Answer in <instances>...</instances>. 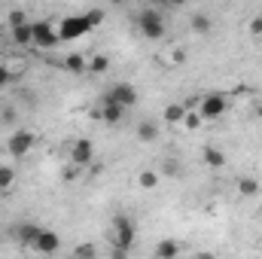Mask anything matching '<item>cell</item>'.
Masks as SVG:
<instances>
[{
  "mask_svg": "<svg viewBox=\"0 0 262 259\" xmlns=\"http://www.w3.org/2000/svg\"><path fill=\"white\" fill-rule=\"evenodd\" d=\"M104 21V9H89V12H79V15H67L58 21V40L70 43V40H79L85 37L95 25Z\"/></svg>",
  "mask_w": 262,
  "mask_h": 259,
  "instance_id": "6da1fadb",
  "label": "cell"
},
{
  "mask_svg": "<svg viewBox=\"0 0 262 259\" xmlns=\"http://www.w3.org/2000/svg\"><path fill=\"white\" fill-rule=\"evenodd\" d=\"M134 25H137V31H140L146 40H162V37H165V15H162L156 6L140 9L137 18H134Z\"/></svg>",
  "mask_w": 262,
  "mask_h": 259,
  "instance_id": "7a4b0ae2",
  "label": "cell"
},
{
  "mask_svg": "<svg viewBox=\"0 0 262 259\" xmlns=\"http://www.w3.org/2000/svg\"><path fill=\"white\" fill-rule=\"evenodd\" d=\"M113 229H116L113 247H122V250L131 253V247H134V241H137V226H134V220H131L128 213H116V217H113Z\"/></svg>",
  "mask_w": 262,
  "mask_h": 259,
  "instance_id": "3957f363",
  "label": "cell"
},
{
  "mask_svg": "<svg viewBox=\"0 0 262 259\" xmlns=\"http://www.w3.org/2000/svg\"><path fill=\"white\" fill-rule=\"evenodd\" d=\"M226 110H229V95L213 92V95H204V98L198 101V116H201V122H204V119H220Z\"/></svg>",
  "mask_w": 262,
  "mask_h": 259,
  "instance_id": "277c9868",
  "label": "cell"
},
{
  "mask_svg": "<svg viewBox=\"0 0 262 259\" xmlns=\"http://www.w3.org/2000/svg\"><path fill=\"white\" fill-rule=\"evenodd\" d=\"M37 143V137H34V131L28 128H18L9 134V140H6V149H9V156L12 159H21V156H28L31 153V146Z\"/></svg>",
  "mask_w": 262,
  "mask_h": 259,
  "instance_id": "5b68a950",
  "label": "cell"
},
{
  "mask_svg": "<svg viewBox=\"0 0 262 259\" xmlns=\"http://www.w3.org/2000/svg\"><path fill=\"white\" fill-rule=\"evenodd\" d=\"M55 21H49V18H40V21H34V46L37 49H49V46H58L61 40H58V31L52 28Z\"/></svg>",
  "mask_w": 262,
  "mask_h": 259,
  "instance_id": "8992f818",
  "label": "cell"
},
{
  "mask_svg": "<svg viewBox=\"0 0 262 259\" xmlns=\"http://www.w3.org/2000/svg\"><path fill=\"white\" fill-rule=\"evenodd\" d=\"M104 101H113V104H119V107H134L137 104V89L131 85V82H116L113 89H107L104 92Z\"/></svg>",
  "mask_w": 262,
  "mask_h": 259,
  "instance_id": "52a82bcc",
  "label": "cell"
},
{
  "mask_svg": "<svg viewBox=\"0 0 262 259\" xmlns=\"http://www.w3.org/2000/svg\"><path fill=\"white\" fill-rule=\"evenodd\" d=\"M92 159H95V143H92L89 137H79V140L73 143V149H70V162H73V168H89Z\"/></svg>",
  "mask_w": 262,
  "mask_h": 259,
  "instance_id": "ba28073f",
  "label": "cell"
},
{
  "mask_svg": "<svg viewBox=\"0 0 262 259\" xmlns=\"http://www.w3.org/2000/svg\"><path fill=\"white\" fill-rule=\"evenodd\" d=\"M40 232H43V226H37V223H18V226L12 229V235H15V241H18L21 247H34L37 238H40Z\"/></svg>",
  "mask_w": 262,
  "mask_h": 259,
  "instance_id": "9c48e42d",
  "label": "cell"
},
{
  "mask_svg": "<svg viewBox=\"0 0 262 259\" xmlns=\"http://www.w3.org/2000/svg\"><path fill=\"white\" fill-rule=\"evenodd\" d=\"M58 247H61V238H58V232H52V229H43L40 238H37V244H34V250L43 253V256L58 253Z\"/></svg>",
  "mask_w": 262,
  "mask_h": 259,
  "instance_id": "30bf717a",
  "label": "cell"
},
{
  "mask_svg": "<svg viewBox=\"0 0 262 259\" xmlns=\"http://www.w3.org/2000/svg\"><path fill=\"white\" fill-rule=\"evenodd\" d=\"M201 159H204V165H207V168H213V171L226 168V156H223V149H220V146H204Z\"/></svg>",
  "mask_w": 262,
  "mask_h": 259,
  "instance_id": "8fae6325",
  "label": "cell"
},
{
  "mask_svg": "<svg viewBox=\"0 0 262 259\" xmlns=\"http://www.w3.org/2000/svg\"><path fill=\"white\" fill-rule=\"evenodd\" d=\"M177 256H180V241L165 238V241L156 244V259H177Z\"/></svg>",
  "mask_w": 262,
  "mask_h": 259,
  "instance_id": "7c38bea8",
  "label": "cell"
},
{
  "mask_svg": "<svg viewBox=\"0 0 262 259\" xmlns=\"http://www.w3.org/2000/svg\"><path fill=\"white\" fill-rule=\"evenodd\" d=\"M12 43H15V46H31V43H34V21L12 28Z\"/></svg>",
  "mask_w": 262,
  "mask_h": 259,
  "instance_id": "4fadbf2b",
  "label": "cell"
},
{
  "mask_svg": "<svg viewBox=\"0 0 262 259\" xmlns=\"http://www.w3.org/2000/svg\"><path fill=\"white\" fill-rule=\"evenodd\" d=\"M122 113H125V107H119V104H113V101H104L101 116H104L107 125H119V122H122Z\"/></svg>",
  "mask_w": 262,
  "mask_h": 259,
  "instance_id": "5bb4252c",
  "label": "cell"
},
{
  "mask_svg": "<svg viewBox=\"0 0 262 259\" xmlns=\"http://www.w3.org/2000/svg\"><path fill=\"white\" fill-rule=\"evenodd\" d=\"M186 113H189V110H186L180 101H177V104H168V107H165V122H168V125H183Z\"/></svg>",
  "mask_w": 262,
  "mask_h": 259,
  "instance_id": "9a60e30c",
  "label": "cell"
},
{
  "mask_svg": "<svg viewBox=\"0 0 262 259\" xmlns=\"http://www.w3.org/2000/svg\"><path fill=\"white\" fill-rule=\"evenodd\" d=\"M64 67L70 73H76V76H82V73H89V61L82 58V52H70L64 58Z\"/></svg>",
  "mask_w": 262,
  "mask_h": 259,
  "instance_id": "2e32d148",
  "label": "cell"
},
{
  "mask_svg": "<svg viewBox=\"0 0 262 259\" xmlns=\"http://www.w3.org/2000/svg\"><path fill=\"white\" fill-rule=\"evenodd\" d=\"M137 137H140L143 143H152V140H159V125H156L152 119H143V122L137 125Z\"/></svg>",
  "mask_w": 262,
  "mask_h": 259,
  "instance_id": "e0dca14e",
  "label": "cell"
},
{
  "mask_svg": "<svg viewBox=\"0 0 262 259\" xmlns=\"http://www.w3.org/2000/svg\"><path fill=\"white\" fill-rule=\"evenodd\" d=\"M238 195H241V198L259 195V180H256V177H241V180H238Z\"/></svg>",
  "mask_w": 262,
  "mask_h": 259,
  "instance_id": "ac0fdd59",
  "label": "cell"
},
{
  "mask_svg": "<svg viewBox=\"0 0 262 259\" xmlns=\"http://www.w3.org/2000/svg\"><path fill=\"white\" fill-rule=\"evenodd\" d=\"M137 186L140 189H156L159 186V171H140L137 174Z\"/></svg>",
  "mask_w": 262,
  "mask_h": 259,
  "instance_id": "d6986e66",
  "label": "cell"
},
{
  "mask_svg": "<svg viewBox=\"0 0 262 259\" xmlns=\"http://www.w3.org/2000/svg\"><path fill=\"white\" fill-rule=\"evenodd\" d=\"M162 174H165V177H180V174H183V165H180L177 159H165Z\"/></svg>",
  "mask_w": 262,
  "mask_h": 259,
  "instance_id": "ffe728a7",
  "label": "cell"
},
{
  "mask_svg": "<svg viewBox=\"0 0 262 259\" xmlns=\"http://www.w3.org/2000/svg\"><path fill=\"white\" fill-rule=\"evenodd\" d=\"M104 70H110V58L107 55H95L89 61V73H104Z\"/></svg>",
  "mask_w": 262,
  "mask_h": 259,
  "instance_id": "44dd1931",
  "label": "cell"
},
{
  "mask_svg": "<svg viewBox=\"0 0 262 259\" xmlns=\"http://www.w3.org/2000/svg\"><path fill=\"white\" fill-rule=\"evenodd\" d=\"M15 183V171L9 165H0V189H9Z\"/></svg>",
  "mask_w": 262,
  "mask_h": 259,
  "instance_id": "7402d4cb",
  "label": "cell"
},
{
  "mask_svg": "<svg viewBox=\"0 0 262 259\" xmlns=\"http://www.w3.org/2000/svg\"><path fill=\"white\" fill-rule=\"evenodd\" d=\"M192 31H195V34H207V31H210V18L201 15V12H195V15H192Z\"/></svg>",
  "mask_w": 262,
  "mask_h": 259,
  "instance_id": "603a6c76",
  "label": "cell"
},
{
  "mask_svg": "<svg viewBox=\"0 0 262 259\" xmlns=\"http://www.w3.org/2000/svg\"><path fill=\"white\" fill-rule=\"evenodd\" d=\"M73 259H98V250H95V244H79V247L73 250Z\"/></svg>",
  "mask_w": 262,
  "mask_h": 259,
  "instance_id": "cb8c5ba5",
  "label": "cell"
},
{
  "mask_svg": "<svg viewBox=\"0 0 262 259\" xmlns=\"http://www.w3.org/2000/svg\"><path fill=\"white\" fill-rule=\"evenodd\" d=\"M18 25H28V15L21 9H12L9 12V28H18Z\"/></svg>",
  "mask_w": 262,
  "mask_h": 259,
  "instance_id": "d4e9b609",
  "label": "cell"
},
{
  "mask_svg": "<svg viewBox=\"0 0 262 259\" xmlns=\"http://www.w3.org/2000/svg\"><path fill=\"white\" fill-rule=\"evenodd\" d=\"M183 125H186V128H198V125H201V116H198V113H186Z\"/></svg>",
  "mask_w": 262,
  "mask_h": 259,
  "instance_id": "484cf974",
  "label": "cell"
},
{
  "mask_svg": "<svg viewBox=\"0 0 262 259\" xmlns=\"http://www.w3.org/2000/svg\"><path fill=\"white\" fill-rule=\"evenodd\" d=\"M9 79H12L9 67H6V64H0V89H6V85H9Z\"/></svg>",
  "mask_w": 262,
  "mask_h": 259,
  "instance_id": "4316f807",
  "label": "cell"
},
{
  "mask_svg": "<svg viewBox=\"0 0 262 259\" xmlns=\"http://www.w3.org/2000/svg\"><path fill=\"white\" fill-rule=\"evenodd\" d=\"M250 34H256V37L262 34V15H256V18H250Z\"/></svg>",
  "mask_w": 262,
  "mask_h": 259,
  "instance_id": "83f0119b",
  "label": "cell"
},
{
  "mask_svg": "<svg viewBox=\"0 0 262 259\" xmlns=\"http://www.w3.org/2000/svg\"><path fill=\"white\" fill-rule=\"evenodd\" d=\"M110 259H128V250H122V247H110Z\"/></svg>",
  "mask_w": 262,
  "mask_h": 259,
  "instance_id": "f1b7e54d",
  "label": "cell"
},
{
  "mask_svg": "<svg viewBox=\"0 0 262 259\" xmlns=\"http://www.w3.org/2000/svg\"><path fill=\"white\" fill-rule=\"evenodd\" d=\"M15 119V110H3V122H12Z\"/></svg>",
  "mask_w": 262,
  "mask_h": 259,
  "instance_id": "f546056e",
  "label": "cell"
},
{
  "mask_svg": "<svg viewBox=\"0 0 262 259\" xmlns=\"http://www.w3.org/2000/svg\"><path fill=\"white\" fill-rule=\"evenodd\" d=\"M256 116H259V122H262V101L256 104Z\"/></svg>",
  "mask_w": 262,
  "mask_h": 259,
  "instance_id": "4dcf8cb0",
  "label": "cell"
},
{
  "mask_svg": "<svg viewBox=\"0 0 262 259\" xmlns=\"http://www.w3.org/2000/svg\"><path fill=\"white\" fill-rule=\"evenodd\" d=\"M259 220H262V207H259Z\"/></svg>",
  "mask_w": 262,
  "mask_h": 259,
  "instance_id": "1f68e13d",
  "label": "cell"
},
{
  "mask_svg": "<svg viewBox=\"0 0 262 259\" xmlns=\"http://www.w3.org/2000/svg\"><path fill=\"white\" fill-rule=\"evenodd\" d=\"M0 244H3V235H0Z\"/></svg>",
  "mask_w": 262,
  "mask_h": 259,
  "instance_id": "d6a6232c",
  "label": "cell"
}]
</instances>
